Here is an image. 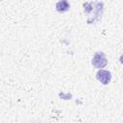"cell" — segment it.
<instances>
[{"label": "cell", "instance_id": "cell-1", "mask_svg": "<svg viewBox=\"0 0 123 123\" xmlns=\"http://www.w3.org/2000/svg\"><path fill=\"white\" fill-rule=\"evenodd\" d=\"M91 62H92L94 67L101 69V68H103L107 65L108 61L106 59V55L103 52H97V53L94 54V57L92 58Z\"/></svg>", "mask_w": 123, "mask_h": 123}, {"label": "cell", "instance_id": "cell-2", "mask_svg": "<svg viewBox=\"0 0 123 123\" xmlns=\"http://www.w3.org/2000/svg\"><path fill=\"white\" fill-rule=\"evenodd\" d=\"M96 78L103 85H108L111 80V74L108 70H101L100 69L96 74Z\"/></svg>", "mask_w": 123, "mask_h": 123}, {"label": "cell", "instance_id": "cell-3", "mask_svg": "<svg viewBox=\"0 0 123 123\" xmlns=\"http://www.w3.org/2000/svg\"><path fill=\"white\" fill-rule=\"evenodd\" d=\"M69 9V3L65 0H62V1H59L57 4H56V10L58 12H66L67 10Z\"/></svg>", "mask_w": 123, "mask_h": 123}]
</instances>
